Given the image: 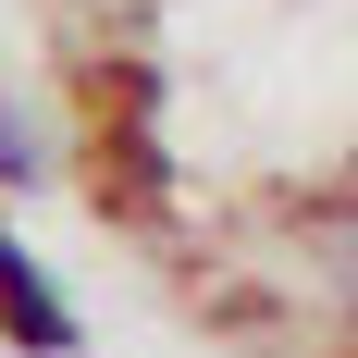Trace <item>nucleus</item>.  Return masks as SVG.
<instances>
[{"label":"nucleus","mask_w":358,"mask_h":358,"mask_svg":"<svg viewBox=\"0 0 358 358\" xmlns=\"http://www.w3.org/2000/svg\"><path fill=\"white\" fill-rule=\"evenodd\" d=\"M25 173H37V124L0 99V185H25Z\"/></svg>","instance_id":"obj_2"},{"label":"nucleus","mask_w":358,"mask_h":358,"mask_svg":"<svg viewBox=\"0 0 358 358\" xmlns=\"http://www.w3.org/2000/svg\"><path fill=\"white\" fill-rule=\"evenodd\" d=\"M334 259H346V322H358V222H334Z\"/></svg>","instance_id":"obj_3"},{"label":"nucleus","mask_w":358,"mask_h":358,"mask_svg":"<svg viewBox=\"0 0 358 358\" xmlns=\"http://www.w3.org/2000/svg\"><path fill=\"white\" fill-rule=\"evenodd\" d=\"M0 334H13L25 358H74V309H62V285L13 248V235H0Z\"/></svg>","instance_id":"obj_1"}]
</instances>
